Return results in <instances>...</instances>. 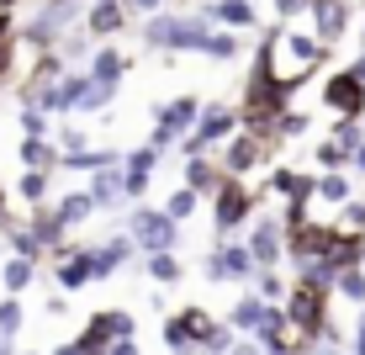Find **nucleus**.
<instances>
[{
  "label": "nucleus",
  "instance_id": "nucleus-25",
  "mask_svg": "<svg viewBox=\"0 0 365 355\" xmlns=\"http://www.w3.org/2000/svg\"><path fill=\"white\" fill-rule=\"evenodd\" d=\"M53 212H58V223L74 234L80 223L96 218V201H91V191H64V196H53Z\"/></svg>",
  "mask_w": 365,
  "mask_h": 355
},
{
  "label": "nucleus",
  "instance_id": "nucleus-47",
  "mask_svg": "<svg viewBox=\"0 0 365 355\" xmlns=\"http://www.w3.org/2000/svg\"><path fill=\"white\" fill-rule=\"evenodd\" d=\"M48 319H64V313H69V291H53V297H48Z\"/></svg>",
  "mask_w": 365,
  "mask_h": 355
},
{
  "label": "nucleus",
  "instance_id": "nucleus-15",
  "mask_svg": "<svg viewBox=\"0 0 365 355\" xmlns=\"http://www.w3.org/2000/svg\"><path fill=\"white\" fill-rule=\"evenodd\" d=\"M53 286L58 291H85V286H96V265H91V244H80V239H74V249L69 255H58L53 260Z\"/></svg>",
  "mask_w": 365,
  "mask_h": 355
},
{
  "label": "nucleus",
  "instance_id": "nucleus-27",
  "mask_svg": "<svg viewBox=\"0 0 365 355\" xmlns=\"http://www.w3.org/2000/svg\"><path fill=\"white\" fill-rule=\"evenodd\" d=\"M53 196V170H32V164H21L16 175V201H27V207H37V201Z\"/></svg>",
  "mask_w": 365,
  "mask_h": 355
},
{
  "label": "nucleus",
  "instance_id": "nucleus-8",
  "mask_svg": "<svg viewBox=\"0 0 365 355\" xmlns=\"http://www.w3.org/2000/svg\"><path fill=\"white\" fill-rule=\"evenodd\" d=\"M196 117H201V96H170L165 106H154V128H148V144L154 149H165V154H175V138L180 133H191L196 128Z\"/></svg>",
  "mask_w": 365,
  "mask_h": 355
},
{
  "label": "nucleus",
  "instance_id": "nucleus-50",
  "mask_svg": "<svg viewBox=\"0 0 365 355\" xmlns=\"http://www.w3.org/2000/svg\"><path fill=\"white\" fill-rule=\"evenodd\" d=\"M159 6H170V0H128L133 16H143V11H159Z\"/></svg>",
  "mask_w": 365,
  "mask_h": 355
},
{
  "label": "nucleus",
  "instance_id": "nucleus-40",
  "mask_svg": "<svg viewBox=\"0 0 365 355\" xmlns=\"http://www.w3.org/2000/svg\"><path fill=\"white\" fill-rule=\"evenodd\" d=\"M122 196H128V207H133V201H148V196H154V175L122 164Z\"/></svg>",
  "mask_w": 365,
  "mask_h": 355
},
{
  "label": "nucleus",
  "instance_id": "nucleus-24",
  "mask_svg": "<svg viewBox=\"0 0 365 355\" xmlns=\"http://www.w3.org/2000/svg\"><path fill=\"white\" fill-rule=\"evenodd\" d=\"M265 308H270V302L259 297L255 286H249V291H238V297H233V308H228V324L238 329V334H255V329H259V319H265Z\"/></svg>",
  "mask_w": 365,
  "mask_h": 355
},
{
  "label": "nucleus",
  "instance_id": "nucleus-32",
  "mask_svg": "<svg viewBox=\"0 0 365 355\" xmlns=\"http://www.w3.org/2000/svg\"><path fill=\"white\" fill-rule=\"evenodd\" d=\"M244 54V32H233V27H212L207 37V59H217V64H228V59Z\"/></svg>",
  "mask_w": 365,
  "mask_h": 355
},
{
  "label": "nucleus",
  "instance_id": "nucleus-3",
  "mask_svg": "<svg viewBox=\"0 0 365 355\" xmlns=\"http://www.w3.org/2000/svg\"><path fill=\"white\" fill-rule=\"evenodd\" d=\"M122 334H138V319H133V308H101L85 319V329L74 339H64V355H106L111 350V339H122Z\"/></svg>",
  "mask_w": 365,
  "mask_h": 355
},
{
  "label": "nucleus",
  "instance_id": "nucleus-17",
  "mask_svg": "<svg viewBox=\"0 0 365 355\" xmlns=\"http://www.w3.org/2000/svg\"><path fill=\"white\" fill-rule=\"evenodd\" d=\"M201 16L212 27H233V32H259V6L255 0H207Z\"/></svg>",
  "mask_w": 365,
  "mask_h": 355
},
{
  "label": "nucleus",
  "instance_id": "nucleus-49",
  "mask_svg": "<svg viewBox=\"0 0 365 355\" xmlns=\"http://www.w3.org/2000/svg\"><path fill=\"white\" fill-rule=\"evenodd\" d=\"M349 170H355V175H360V181H365V138H360V144H355V149H349Z\"/></svg>",
  "mask_w": 365,
  "mask_h": 355
},
{
  "label": "nucleus",
  "instance_id": "nucleus-18",
  "mask_svg": "<svg viewBox=\"0 0 365 355\" xmlns=\"http://www.w3.org/2000/svg\"><path fill=\"white\" fill-rule=\"evenodd\" d=\"M91 201L96 212H122L128 207V196H122V164H101V170H91Z\"/></svg>",
  "mask_w": 365,
  "mask_h": 355
},
{
  "label": "nucleus",
  "instance_id": "nucleus-7",
  "mask_svg": "<svg viewBox=\"0 0 365 355\" xmlns=\"http://www.w3.org/2000/svg\"><path fill=\"white\" fill-rule=\"evenodd\" d=\"M275 149H281V144H265L259 133L238 128V133H228V138H222V144L212 149V154H217L222 175H244V181H249V175H259V170L270 164V154H275Z\"/></svg>",
  "mask_w": 365,
  "mask_h": 355
},
{
  "label": "nucleus",
  "instance_id": "nucleus-37",
  "mask_svg": "<svg viewBox=\"0 0 365 355\" xmlns=\"http://www.w3.org/2000/svg\"><path fill=\"white\" fill-rule=\"evenodd\" d=\"M21 329H27V308H21V297H16V291H6V297H0V334H6V339H16Z\"/></svg>",
  "mask_w": 365,
  "mask_h": 355
},
{
  "label": "nucleus",
  "instance_id": "nucleus-44",
  "mask_svg": "<svg viewBox=\"0 0 365 355\" xmlns=\"http://www.w3.org/2000/svg\"><path fill=\"white\" fill-rule=\"evenodd\" d=\"M180 313H185V324H191V339H196V350H201V345H207V334L217 329V319H212L207 308H180Z\"/></svg>",
  "mask_w": 365,
  "mask_h": 355
},
{
  "label": "nucleus",
  "instance_id": "nucleus-41",
  "mask_svg": "<svg viewBox=\"0 0 365 355\" xmlns=\"http://www.w3.org/2000/svg\"><path fill=\"white\" fill-rule=\"evenodd\" d=\"M122 164H128V170H148V175H154L159 164H165V149H154V144L143 138L138 149H128V154H122Z\"/></svg>",
  "mask_w": 365,
  "mask_h": 355
},
{
  "label": "nucleus",
  "instance_id": "nucleus-23",
  "mask_svg": "<svg viewBox=\"0 0 365 355\" xmlns=\"http://www.w3.org/2000/svg\"><path fill=\"white\" fill-rule=\"evenodd\" d=\"M85 69H91L96 80H122V74L133 69V54H122L117 43H96V54L85 59Z\"/></svg>",
  "mask_w": 365,
  "mask_h": 355
},
{
  "label": "nucleus",
  "instance_id": "nucleus-35",
  "mask_svg": "<svg viewBox=\"0 0 365 355\" xmlns=\"http://www.w3.org/2000/svg\"><path fill=\"white\" fill-rule=\"evenodd\" d=\"M339 234H365V196H349V201H339V207L329 212Z\"/></svg>",
  "mask_w": 365,
  "mask_h": 355
},
{
  "label": "nucleus",
  "instance_id": "nucleus-26",
  "mask_svg": "<svg viewBox=\"0 0 365 355\" xmlns=\"http://www.w3.org/2000/svg\"><path fill=\"white\" fill-rule=\"evenodd\" d=\"M117 91H122V80H96V74H91V85H85V96H80V106H74V117H96V111H111Z\"/></svg>",
  "mask_w": 365,
  "mask_h": 355
},
{
  "label": "nucleus",
  "instance_id": "nucleus-20",
  "mask_svg": "<svg viewBox=\"0 0 365 355\" xmlns=\"http://www.w3.org/2000/svg\"><path fill=\"white\" fill-rule=\"evenodd\" d=\"M349 196H355V170H318V191H312V207L318 212H334Z\"/></svg>",
  "mask_w": 365,
  "mask_h": 355
},
{
  "label": "nucleus",
  "instance_id": "nucleus-9",
  "mask_svg": "<svg viewBox=\"0 0 365 355\" xmlns=\"http://www.w3.org/2000/svg\"><path fill=\"white\" fill-rule=\"evenodd\" d=\"M318 101L329 117H365V80L355 69H329V80L318 85Z\"/></svg>",
  "mask_w": 365,
  "mask_h": 355
},
{
  "label": "nucleus",
  "instance_id": "nucleus-14",
  "mask_svg": "<svg viewBox=\"0 0 365 355\" xmlns=\"http://www.w3.org/2000/svg\"><path fill=\"white\" fill-rule=\"evenodd\" d=\"M128 21H133L128 0H91V6H85V16H80V27L91 32L96 43H111V37L128 32Z\"/></svg>",
  "mask_w": 365,
  "mask_h": 355
},
{
  "label": "nucleus",
  "instance_id": "nucleus-55",
  "mask_svg": "<svg viewBox=\"0 0 365 355\" xmlns=\"http://www.w3.org/2000/svg\"><path fill=\"white\" fill-rule=\"evenodd\" d=\"M170 6H180V0H170Z\"/></svg>",
  "mask_w": 365,
  "mask_h": 355
},
{
  "label": "nucleus",
  "instance_id": "nucleus-46",
  "mask_svg": "<svg viewBox=\"0 0 365 355\" xmlns=\"http://www.w3.org/2000/svg\"><path fill=\"white\" fill-rule=\"evenodd\" d=\"M270 11H275V21H297V16H307V0H270Z\"/></svg>",
  "mask_w": 365,
  "mask_h": 355
},
{
  "label": "nucleus",
  "instance_id": "nucleus-51",
  "mask_svg": "<svg viewBox=\"0 0 365 355\" xmlns=\"http://www.w3.org/2000/svg\"><path fill=\"white\" fill-rule=\"evenodd\" d=\"M349 69H355V74H360V80H365V43H360V54H355V59H349Z\"/></svg>",
  "mask_w": 365,
  "mask_h": 355
},
{
  "label": "nucleus",
  "instance_id": "nucleus-52",
  "mask_svg": "<svg viewBox=\"0 0 365 355\" xmlns=\"http://www.w3.org/2000/svg\"><path fill=\"white\" fill-rule=\"evenodd\" d=\"M6 212H11V191L0 186V218H6Z\"/></svg>",
  "mask_w": 365,
  "mask_h": 355
},
{
  "label": "nucleus",
  "instance_id": "nucleus-22",
  "mask_svg": "<svg viewBox=\"0 0 365 355\" xmlns=\"http://www.w3.org/2000/svg\"><path fill=\"white\" fill-rule=\"evenodd\" d=\"M180 181L191 186V191L212 196V191L222 186V164L212 159V154H185V164H180Z\"/></svg>",
  "mask_w": 365,
  "mask_h": 355
},
{
  "label": "nucleus",
  "instance_id": "nucleus-4",
  "mask_svg": "<svg viewBox=\"0 0 365 355\" xmlns=\"http://www.w3.org/2000/svg\"><path fill=\"white\" fill-rule=\"evenodd\" d=\"M122 228L133 234L138 255H154V249H180V244H185L180 223H175L165 207H148V201H133V212H128V223H122Z\"/></svg>",
  "mask_w": 365,
  "mask_h": 355
},
{
  "label": "nucleus",
  "instance_id": "nucleus-53",
  "mask_svg": "<svg viewBox=\"0 0 365 355\" xmlns=\"http://www.w3.org/2000/svg\"><path fill=\"white\" fill-rule=\"evenodd\" d=\"M11 345H16V339H6V334H0V355H6V350H11Z\"/></svg>",
  "mask_w": 365,
  "mask_h": 355
},
{
  "label": "nucleus",
  "instance_id": "nucleus-12",
  "mask_svg": "<svg viewBox=\"0 0 365 355\" xmlns=\"http://www.w3.org/2000/svg\"><path fill=\"white\" fill-rule=\"evenodd\" d=\"M133 260H138V244H133V234H128V228H117V234H106V239H96V244H91L96 281H111V276H117V271H128Z\"/></svg>",
  "mask_w": 365,
  "mask_h": 355
},
{
  "label": "nucleus",
  "instance_id": "nucleus-19",
  "mask_svg": "<svg viewBox=\"0 0 365 355\" xmlns=\"http://www.w3.org/2000/svg\"><path fill=\"white\" fill-rule=\"evenodd\" d=\"M138 260H143V276H148V286H159V291H170V286H180V281H185L180 249H154V255H138Z\"/></svg>",
  "mask_w": 365,
  "mask_h": 355
},
{
  "label": "nucleus",
  "instance_id": "nucleus-36",
  "mask_svg": "<svg viewBox=\"0 0 365 355\" xmlns=\"http://www.w3.org/2000/svg\"><path fill=\"white\" fill-rule=\"evenodd\" d=\"M334 297H344V302H365V265H344V271L334 276Z\"/></svg>",
  "mask_w": 365,
  "mask_h": 355
},
{
  "label": "nucleus",
  "instance_id": "nucleus-45",
  "mask_svg": "<svg viewBox=\"0 0 365 355\" xmlns=\"http://www.w3.org/2000/svg\"><path fill=\"white\" fill-rule=\"evenodd\" d=\"M16 54H21V43H16V37H6V43H0V91L16 80Z\"/></svg>",
  "mask_w": 365,
  "mask_h": 355
},
{
  "label": "nucleus",
  "instance_id": "nucleus-29",
  "mask_svg": "<svg viewBox=\"0 0 365 355\" xmlns=\"http://www.w3.org/2000/svg\"><path fill=\"white\" fill-rule=\"evenodd\" d=\"M16 159H21V164H32V170H58V144H53V138H32V133H21Z\"/></svg>",
  "mask_w": 365,
  "mask_h": 355
},
{
  "label": "nucleus",
  "instance_id": "nucleus-33",
  "mask_svg": "<svg viewBox=\"0 0 365 355\" xmlns=\"http://www.w3.org/2000/svg\"><path fill=\"white\" fill-rule=\"evenodd\" d=\"M307 164H312V170H349V149L334 144V138H318L312 154H307Z\"/></svg>",
  "mask_w": 365,
  "mask_h": 355
},
{
  "label": "nucleus",
  "instance_id": "nucleus-10",
  "mask_svg": "<svg viewBox=\"0 0 365 355\" xmlns=\"http://www.w3.org/2000/svg\"><path fill=\"white\" fill-rule=\"evenodd\" d=\"M244 244L249 255H255V265H286V223L281 212H255L244 228Z\"/></svg>",
  "mask_w": 365,
  "mask_h": 355
},
{
  "label": "nucleus",
  "instance_id": "nucleus-2",
  "mask_svg": "<svg viewBox=\"0 0 365 355\" xmlns=\"http://www.w3.org/2000/svg\"><path fill=\"white\" fill-rule=\"evenodd\" d=\"M212 201V234L228 239V234H244L249 218L259 212V201H270L265 191H255V186L244 181V175H222V186L207 196Z\"/></svg>",
  "mask_w": 365,
  "mask_h": 355
},
{
  "label": "nucleus",
  "instance_id": "nucleus-48",
  "mask_svg": "<svg viewBox=\"0 0 365 355\" xmlns=\"http://www.w3.org/2000/svg\"><path fill=\"white\" fill-rule=\"evenodd\" d=\"M349 350L365 355V302H360V319H355V334H349Z\"/></svg>",
  "mask_w": 365,
  "mask_h": 355
},
{
  "label": "nucleus",
  "instance_id": "nucleus-13",
  "mask_svg": "<svg viewBox=\"0 0 365 355\" xmlns=\"http://www.w3.org/2000/svg\"><path fill=\"white\" fill-rule=\"evenodd\" d=\"M307 16H312V32L334 48L355 27V0H307Z\"/></svg>",
  "mask_w": 365,
  "mask_h": 355
},
{
  "label": "nucleus",
  "instance_id": "nucleus-11",
  "mask_svg": "<svg viewBox=\"0 0 365 355\" xmlns=\"http://www.w3.org/2000/svg\"><path fill=\"white\" fill-rule=\"evenodd\" d=\"M312 191H318V170H312V164L270 159V175H265V196L270 201H312Z\"/></svg>",
  "mask_w": 365,
  "mask_h": 355
},
{
  "label": "nucleus",
  "instance_id": "nucleus-54",
  "mask_svg": "<svg viewBox=\"0 0 365 355\" xmlns=\"http://www.w3.org/2000/svg\"><path fill=\"white\" fill-rule=\"evenodd\" d=\"M360 43H365V6H360Z\"/></svg>",
  "mask_w": 365,
  "mask_h": 355
},
{
  "label": "nucleus",
  "instance_id": "nucleus-21",
  "mask_svg": "<svg viewBox=\"0 0 365 355\" xmlns=\"http://www.w3.org/2000/svg\"><path fill=\"white\" fill-rule=\"evenodd\" d=\"M207 37H212V21L201 16H185L180 11V21H175V37H170V54H207Z\"/></svg>",
  "mask_w": 365,
  "mask_h": 355
},
{
  "label": "nucleus",
  "instance_id": "nucleus-1",
  "mask_svg": "<svg viewBox=\"0 0 365 355\" xmlns=\"http://www.w3.org/2000/svg\"><path fill=\"white\" fill-rule=\"evenodd\" d=\"M329 54H334V48L323 43L318 32H292V21L259 27V48H255V59L275 74V80L292 85V96H297V91H302V85H307L323 64H329Z\"/></svg>",
  "mask_w": 365,
  "mask_h": 355
},
{
  "label": "nucleus",
  "instance_id": "nucleus-38",
  "mask_svg": "<svg viewBox=\"0 0 365 355\" xmlns=\"http://www.w3.org/2000/svg\"><path fill=\"white\" fill-rule=\"evenodd\" d=\"M21 133H32V138H53V111H43L37 101H21Z\"/></svg>",
  "mask_w": 365,
  "mask_h": 355
},
{
  "label": "nucleus",
  "instance_id": "nucleus-30",
  "mask_svg": "<svg viewBox=\"0 0 365 355\" xmlns=\"http://www.w3.org/2000/svg\"><path fill=\"white\" fill-rule=\"evenodd\" d=\"M159 345L165 350H175V355H191L196 350V339H191V324H185V313L175 308L165 324H159Z\"/></svg>",
  "mask_w": 365,
  "mask_h": 355
},
{
  "label": "nucleus",
  "instance_id": "nucleus-43",
  "mask_svg": "<svg viewBox=\"0 0 365 355\" xmlns=\"http://www.w3.org/2000/svg\"><path fill=\"white\" fill-rule=\"evenodd\" d=\"M53 144H58V154H69V149H85V144H91V133H85L80 122H53Z\"/></svg>",
  "mask_w": 365,
  "mask_h": 355
},
{
  "label": "nucleus",
  "instance_id": "nucleus-39",
  "mask_svg": "<svg viewBox=\"0 0 365 355\" xmlns=\"http://www.w3.org/2000/svg\"><path fill=\"white\" fill-rule=\"evenodd\" d=\"M312 128V111H302V106H286L281 117H275V138H281V144H292V138H302Z\"/></svg>",
  "mask_w": 365,
  "mask_h": 355
},
{
  "label": "nucleus",
  "instance_id": "nucleus-5",
  "mask_svg": "<svg viewBox=\"0 0 365 355\" xmlns=\"http://www.w3.org/2000/svg\"><path fill=\"white\" fill-rule=\"evenodd\" d=\"M255 255H249V244H244V234H228V239H217L212 244V255L201 260V276H207L212 286H249L255 281Z\"/></svg>",
  "mask_w": 365,
  "mask_h": 355
},
{
  "label": "nucleus",
  "instance_id": "nucleus-6",
  "mask_svg": "<svg viewBox=\"0 0 365 355\" xmlns=\"http://www.w3.org/2000/svg\"><path fill=\"white\" fill-rule=\"evenodd\" d=\"M238 128H244V122H238V106H228V101H207L201 117H196V128L175 138V154H212V149H217L228 133H238Z\"/></svg>",
  "mask_w": 365,
  "mask_h": 355
},
{
  "label": "nucleus",
  "instance_id": "nucleus-31",
  "mask_svg": "<svg viewBox=\"0 0 365 355\" xmlns=\"http://www.w3.org/2000/svg\"><path fill=\"white\" fill-rule=\"evenodd\" d=\"M53 48H58V59H64V64H85V59H91V54H96V37H91V32H85V27H80V21H74V27H69L64 37H58V43H53Z\"/></svg>",
  "mask_w": 365,
  "mask_h": 355
},
{
  "label": "nucleus",
  "instance_id": "nucleus-42",
  "mask_svg": "<svg viewBox=\"0 0 365 355\" xmlns=\"http://www.w3.org/2000/svg\"><path fill=\"white\" fill-rule=\"evenodd\" d=\"M329 138H334V144H344V149H355L360 138H365V117H334Z\"/></svg>",
  "mask_w": 365,
  "mask_h": 355
},
{
  "label": "nucleus",
  "instance_id": "nucleus-16",
  "mask_svg": "<svg viewBox=\"0 0 365 355\" xmlns=\"http://www.w3.org/2000/svg\"><path fill=\"white\" fill-rule=\"evenodd\" d=\"M249 339H255V350H265V355L297 350V329H292V319H286L281 302H270V308H265V319H259V329H255Z\"/></svg>",
  "mask_w": 365,
  "mask_h": 355
},
{
  "label": "nucleus",
  "instance_id": "nucleus-28",
  "mask_svg": "<svg viewBox=\"0 0 365 355\" xmlns=\"http://www.w3.org/2000/svg\"><path fill=\"white\" fill-rule=\"evenodd\" d=\"M37 265H43V260H32V255H6V265H0V286L21 297V291L37 281Z\"/></svg>",
  "mask_w": 365,
  "mask_h": 355
},
{
  "label": "nucleus",
  "instance_id": "nucleus-34",
  "mask_svg": "<svg viewBox=\"0 0 365 355\" xmlns=\"http://www.w3.org/2000/svg\"><path fill=\"white\" fill-rule=\"evenodd\" d=\"M201 201H207V196H201V191H191V186L180 181V186H175V191H170L165 201H159V207H165L175 223H185V218H196V207H201Z\"/></svg>",
  "mask_w": 365,
  "mask_h": 355
}]
</instances>
